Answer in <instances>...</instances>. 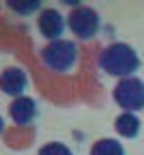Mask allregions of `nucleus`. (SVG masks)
I'll return each instance as SVG.
<instances>
[{"label":"nucleus","instance_id":"f257e3e1","mask_svg":"<svg viewBox=\"0 0 144 155\" xmlns=\"http://www.w3.org/2000/svg\"><path fill=\"white\" fill-rule=\"evenodd\" d=\"M99 68L113 78L134 76L141 66L140 55L130 44L123 41H116L106 45L98 57Z\"/></svg>","mask_w":144,"mask_h":155},{"label":"nucleus","instance_id":"f03ea898","mask_svg":"<svg viewBox=\"0 0 144 155\" xmlns=\"http://www.w3.org/2000/svg\"><path fill=\"white\" fill-rule=\"evenodd\" d=\"M42 64L52 72L57 74H66L74 69L78 62L79 49L78 45L72 40H61L51 41L41 49Z\"/></svg>","mask_w":144,"mask_h":155},{"label":"nucleus","instance_id":"7ed1b4c3","mask_svg":"<svg viewBox=\"0 0 144 155\" xmlns=\"http://www.w3.org/2000/svg\"><path fill=\"white\" fill-rule=\"evenodd\" d=\"M112 96L123 111L137 113L144 110V81L137 76L119 79Z\"/></svg>","mask_w":144,"mask_h":155},{"label":"nucleus","instance_id":"20e7f679","mask_svg":"<svg viewBox=\"0 0 144 155\" xmlns=\"http://www.w3.org/2000/svg\"><path fill=\"white\" fill-rule=\"evenodd\" d=\"M66 25L76 38L88 41L98 35L102 25V18L93 7L79 4L76 7L71 8V12L68 13Z\"/></svg>","mask_w":144,"mask_h":155},{"label":"nucleus","instance_id":"39448f33","mask_svg":"<svg viewBox=\"0 0 144 155\" xmlns=\"http://www.w3.org/2000/svg\"><path fill=\"white\" fill-rule=\"evenodd\" d=\"M37 27L42 37L51 42L62 38L66 28V20L59 10L54 7H44L38 13Z\"/></svg>","mask_w":144,"mask_h":155},{"label":"nucleus","instance_id":"423d86ee","mask_svg":"<svg viewBox=\"0 0 144 155\" xmlns=\"http://www.w3.org/2000/svg\"><path fill=\"white\" fill-rule=\"evenodd\" d=\"M28 89V75L20 66H7L0 72V90L13 99L24 96Z\"/></svg>","mask_w":144,"mask_h":155},{"label":"nucleus","instance_id":"0eeeda50","mask_svg":"<svg viewBox=\"0 0 144 155\" xmlns=\"http://www.w3.org/2000/svg\"><path fill=\"white\" fill-rule=\"evenodd\" d=\"M8 116L16 126L27 127L35 121L38 116V104L31 96H21L13 99L8 104Z\"/></svg>","mask_w":144,"mask_h":155},{"label":"nucleus","instance_id":"6e6552de","mask_svg":"<svg viewBox=\"0 0 144 155\" xmlns=\"http://www.w3.org/2000/svg\"><path fill=\"white\" fill-rule=\"evenodd\" d=\"M115 130L116 133L126 140H133L140 134L141 130V120L136 113L123 111L120 113L115 120Z\"/></svg>","mask_w":144,"mask_h":155},{"label":"nucleus","instance_id":"1a4fd4ad","mask_svg":"<svg viewBox=\"0 0 144 155\" xmlns=\"http://www.w3.org/2000/svg\"><path fill=\"white\" fill-rule=\"evenodd\" d=\"M89 155H126V150L117 138L105 137L93 143Z\"/></svg>","mask_w":144,"mask_h":155},{"label":"nucleus","instance_id":"9d476101","mask_svg":"<svg viewBox=\"0 0 144 155\" xmlns=\"http://www.w3.org/2000/svg\"><path fill=\"white\" fill-rule=\"evenodd\" d=\"M6 6L20 17H30L42 10V2L40 0H7Z\"/></svg>","mask_w":144,"mask_h":155},{"label":"nucleus","instance_id":"9b49d317","mask_svg":"<svg viewBox=\"0 0 144 155\" xmlns=\"http://www.w3.org/2000/svg\"><path fill=\"white\" fill-rule=\"evenodd\" d=\"M37 155H75V154L65 143H61V141H49V143L44 144L38 150Z\"/></svg>","mask_w":144,"mask_h":155},{"label":"nucleus","instance_id":"f8f14e48","mask_svg":"<svg viewBox=\"0 0 144 155\" xmlns=\"http://www.w3.org/2000/svg\"><path fill=\"white\" fill-rule=\"evenodd\" d=\"M4 128H6V120H4V117L2 114H0V135L3 134Z\"/></svg>","mask_w":144,"mask_h":155}]
</instances>
